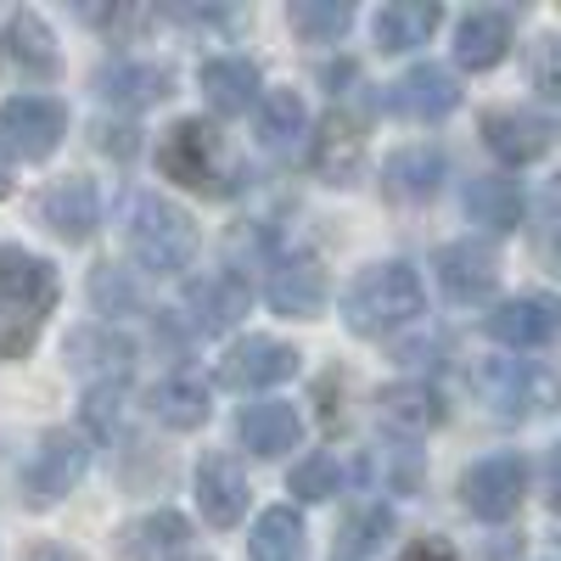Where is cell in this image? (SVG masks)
<instances>
[{
    "label": "cell",
    "mask_w": 561,
    "mask_h": 561,
    "mask_svg": "<svg viewBox=\"0 0 561 561\" xmlns=\"http://www.w3.org/2000/svg\"><path fill=\"white\" fill-rule=\"evenodd\" d=\"M51 309H57V264L23 248H0V359H23L39 343Z\"/></svg>",
    "instance_id": "1"
},
{
    "label": "cell",
    "mask_w": 561,
    "mask_h": 561,
    "mask_svg": "<svg viewBox=\"0 0 561 561\" xmlns=\"http://www.w3.org/2000/svg\"><path fill=\"white\" fill-rule=\"evenodd\" d=\"M421 304H427V287H421V275L410 264H370L348 280L343 293V320L348 332L359 337H388L399 332V325H410L421 314Z\"/></svg>",
    "instance_id": "2"
},
{
    "label": "cell",
    "mask_w": 561,
    "mask_h": 561,
    "mask_svg": "<svg viewBox=\"0 0 561 561\" xmlns=\"http://www.w3.org/2000/svg\"><path fill=\"white\" fill-rule=\"evenodd\" d=\"M124 242L129 259L152 275H174V270H192L197 259V225L180 203L158 197V192H140L124 208Z\"/></svg>",
    "instance_id": "3"
},
{
    "label": "cell",
    "mask_w": 561,
    "mask_h": 561,
    "mask_svg": "<svg viewBox=\"0 0 561 561\" xmlns=\"http://www.w3.org/2000/svg\"><path fill=\"white\" fill-rule=\"evenodd\" d=\"M472 393L500 415V421H534L561 404V382L534 359H483L472 370Z\"/></svg>",
    "instance_id": "4"
},
{
    "label": "cell",
    "mask_w": 561,
    "mask_h": 561,
    "mask_svg": "<svg viewBox=\"0 0 561 561\" xmlns=\"http://www.w3.org/2000/svg\"><path fill=\"white\" fill-rule=\"evenodd\" d=\"M158 169L185 185V192H203V197H225L230 192V163H225V140L214 124L203 118H180L169 124V135L158 140Z\"/></svg>",
    "instance_id": "5"
},
{
    "label": "cell",
    "mask_w": 561,
    "mask_h": 561,
    "mask_svg": "<svg viewBox=\"0 0 561 561\" xmlns=\"http://www.w3.org/2000/svg\"><path fill=\"white\" fill-rule=\"evenodd\" d=\"M84 466H90V444H84L79 433H68V427L45 433L39 449L23 460V500H28L34 511L57 505V500L84 478Z\"/></svg>",
    "instance_id": "6"
},
{
    "label": "cell",
    "mask_w": 561,
    "mask_h": 561,
    "mask_svg": "<svg viewBox=\"0 0 561 561\" xmlns=\"http://www.w3.org/2000/svg\"><path fill=\"white\" fill-rule=\"evenodd\" d=\"M528 494V460L523 455H489L472 472L460 478V505L472 511L478 523H505L517 517V505Z\"/></svg>",
    "instance_id": "7"
},
{
    "label": "cell",
    "mask_w": 561,
    "mask_h": 561,
    "mask_svg": "<svg viewBox=\"0 0 561 561\" xmlns=\"http://www.w3.org/2000/svg\"><path fill=\"white\" fill-rule=\"evenodd\" d=\"M0 79L23 90L57 79V34L39 12H12L7 28H0Z\"/></svg>",
    "instance_id": "8"
},
{
    "label": "cell",
    "mask_w": 561,
    "mask_h": 561,
    "mask_svg": "<svg viewBox=\"0 0 561 561\" xmlns=\"http://www.w3.org/2000/svg\"><path fill=\"white\" fill-rule=\"evenodd\" d=\"M0 135H7V147L23 152L28 163L51 158L68 135V107L51 102V96H12L0 107Z\"/></svg>",
    "instance_id": "9"
},
{
    "label": "cell",
    "mask_w": 561,
    "mask_h": 561,
    "mask_svg": "<svg viewBox=\"0 0 561 561\" xmlns=\"http://www.w3.org/2000/svg\"><path fill=\"white\" fill-rule=\"evenodd\" d=\"M39 225L51 230V237L62 242H90L96 237V225H102V197H96V180L90 174H62L45 185V197H39Z\"/></svg>",
    "instance_id": "10"
},
{
    "label": "cell",
    "mask_w": 561,
    "mask_h": 561,
    "mask_svg": "<svg viewBox=\"0 0 561 561\" xmlns=\"http://www.w3.org/2000/svg\"><path fill=\"white\" fill-rule=\"evenodd\" d=\"M483 332L505 348H545L556 332H561V304L545 298V293H528V298H505L483 314Z\"/></svg>",
    "instance_id": "11"
},
{
    "label": "cell",
    "mask_w": 561,
    "mask_h": 561,
    "mask_svg": "<svg viewBox=\"0 0 561 561\" xmlns=\"http://www.w3.org/2000/svg\"><path fill=\"white\" fill-rule=\"evenodd\" d=\"M455 107H460V84H455V73L438 68V62H421V68H410V73H399V79L388 84V113H399V118H410V124L444 118V113H455Z\"/></svg>",
    "instance_id": "12"
},
{
    "label": "cell",
    "mask_w": 561,
    "mask_h": 561,
    "mask_svg": "<svg viewBox=\"0 0 561 561\" xmlns=\"http://www.w3.org/2000/svg\"><path fill=\"white\" fill-rule=\"evenodd\" d=\"M293 370H298V348L275 343V337H248V343H237V348H225V359H219V382H225V388H237V393H253V388L287 382Z\"/></svg>",
    "instance_id": "13"
},
{
    "label": "cell",
    "mask_w": 561,
    "mask_h": 561,
    "mask_svg": "<svg viewBox=\"0 0 561 561\" xmlns=\"http://www.w3.org/2000/svg\"><path fill=\"white\" fill-rule=\"evenodd\" d=\"M248 500H253V489H248L242 466L230 455H203V466H197V505H203V517L214 528H237L248 517Z\"/></svg>",
    "instance_id": "14"
},
{
    "label": "cell",
    "mask_w": 561,
    "mask_h": 561,
    "mask_svg": "<svg viewBox=\"0 0 561 561\" xmlns=\"http://www.w3.org/2000/svg\"><path fill=\"white\" fill-rule=\"evenodd\" d=\"M483 140H489V152L500 163H534V158L550 152L556 129H550V118H539L528 107H494L483 118Z\"/></svg>",
    "instance_id": "15"
},
{
    "label": "cell",
    "mask_w": 561,
    "mask_h": 561,
    "mask_svg": "<svg viewBox=\"0 0 561 561\" xmlns=\"http://www.w3.org/2000/svg\"><path fill=\"white\" fill-rule=\"evenodd\" d=\"M494 280H500V259L483 242H449L438 253V287L455 304H483L494 293Z\"/></svg>",
    "instance_id": "16"
},
{
    "label": "cell",
    "mask_w": 561,
    "mask_h": 561,
    "mask_svg": "<svg viewBox=\"0 0 561 561\" xmlns=\"http://www.w3.org/2000/svg\"><path fill=\"white\" fill-rule=\"evenodd\" d=\"M264 298H270V309H280V314L309 320V314L325 309V270H320L314 259H304V253L275 259V264H270V287H264Z\"/></svg>",
    "instance_id": "17"
},
{
    "label": "cell",
    "mask_w": 561,
    "mask_h": 561,
    "mask_svg": "<svg viewBox=\"0 0 561 561\" xmlns=\"http://www.w3.org/2000/svg\"><path fill=\"white\" fill-rule=\"evenodd\" d=\"M444 415H449V404L427 382H393V388L377 393V421L388 433H404V438H421V433L444 427Z\"/></svg>",
    "instance_id": "18"
},
{
    "label": "cell",
    "mask_w": 561,
    "mask_h": 561,
    "mask_svg": "<svg viewBox=\"0 0 561 561\" xmlns=\"http://www.w3.org/2000/svg\"><path fill=\"white\" fill-rule=\"evenodd\" d=\"M185 309H192L197 332H230L248 314V287L230 270H208L185 287Z\"/></svg>",
    "instance_id": "19"
},
{
    "label": "cell",
    "mask_w": 561,
    "mask_h": 561,
    "mask_svg": "<svg viewBox=\"0 0 561 561\" xmlns=\"http://www.w3.org/2000/svg\"><path fill=\"white\" fill-rule=\"evenodd\" d=\"M237 438L253 449V455H287V449H298V438H304V421H298V410L293 404H280V399H264V404H248L242 415H237Z\"/></svg>",
    "instance_id": "20"
},
{
    "label": "cell",
    "mask_w": 561,
    "mask_h": 561,
    "mask_svg": "<svg viewBox=\"0 0 561 561\" xmlns=\"http://www.w3.org/2000/svg\"><path fill=\"white\" fill-rule=\"evenodd\" d=\"M528 214V197H523V185L517 180H505V174H478L472 185H466V219L483 225V230H517Z\"/></svg>",
    "instance_id": "21"
},
{
    "label": "cell",
    "mask_w": 561,
    "mask_h": 561,
    "mask_svg": "<svg viewBox=\"0 0 561 561\" xmlns=\"http://www.w3.org/2000/svg\"><path fill=\"white\" fill-rule=\"evenodd\" d=\"M444 23V7L438 0H388L377 12V45L382 51H415V45H427Z\"/></svg>",
    "instance_id": "22"
},
{
    "label": "cell",
    "mask_w": 561,
    "mask_h": 561,
    "mask_svg": "<svg viewBox=\"0 0 561 561\" xmlns=\"http://www.w3.org/2000/svg\"><path fill=\"white\" fill-rule=\"evenodd\" d=\"M197 79H203L208 107L225 113V118H237V113H248L259 102V68L248 57H214V62H203Z\"/></svg>",
    "instance_id": "23"
},
{
    "label": "cell",
    "mask_w": 561,
    "mask_h": 561,
    "mask_svg": "<svg viewBox=\"0 0 561 561\" xmlns=\"http://www.w3.org/2000/svg\"><path fill=\"white\" fill-rule=\"evenodd\" d=\"M444 152L438 147H404L382 163V185L399 197V203H427L438 185H444Z\"/></svg>",
    "instance_id": "24"
},
{
    "label": "cell",
    "mask_w": 561,
    "mask_h": 561,
    "mask_svg": "<svg viewBox=\"0 0 561 561\" xmlns=\"http://www.w3.org/2000/svg\"><path fill=\"white\" fill-rule=\"evenodd\" d=\"M511 51V18L505 12H466L460 28H455V62L460 68H494L500 57Z\"/></svg>",
    "instance_id": "25"
},
{
    "label": "cell",
    "mask_w": 561,
    "mask_h": 561,
    "mask_svg": "<svg viewBox=\"0 0 561 561\" xmlns=\"http://www.w3.org/2000/svg\"><path fill=\"white\" fill-rule=\"evenodd\" d=\"M96 90H102V102H113V107H152V102H163L174 90V73L158 68V62H129V68H107L96 79Z\"/></svg>",
    "instance_id": "26"
},
{
    "label": "cell",
    "mask_w": 561,
    "mask_h": 561,
    "mask_svg": "<svg viewBox=\"0 0 561 561\" xmlns=\"http://www.w3.org/2000/svg\"><path fill=\"white\" fill-rule=\"evenodd\" d=\"M185 539H192V528H185V517H174V511H152V517H140L124 528V561H174L185 550Z\"/></svg>",
    "instance_id": "27"
},
{
    "label": "cell",
    "mask_w": 561,
    "mask_h": 561,
    "mask_svg": "<svg viewBox=\"0 0 561 561\" xmlns=\"http://www.w3.org/2000/svg\"><path fill=\"white\" fill-rule=\"evenodd\" d=\"M304 135H309V107L298 90H270L264 107H259V140L270 152H293L304 147Z\"/></svg>",
    "instance_id": "28"
},
{
    "label": "cell",
    "mask_w": 561,
    "mask_h": 561,
    "mask_svg": "<svg viewBox=\"0 0 561 561\" xmlns=\"http://www.w3.org/2000/svg\"><path fill=\"white\" fill-rule=\"evenodd\" d=\"M152 415L163 421V427H174V433H192V427H203L208 421V388L197 382V377H169V382H158L152 388Z\"/></svg>",
    "instance_id": "29"
},
{
    "label": "cell",
    "mask_w": 561,
    "mask_h": 561,
    "mask_svg": "<svg viewBox=\"0 0 561 561\" xmlns=\"http://www.w3.org/2000/svg\"><path fill=\"white\" fill-rule=\"evenodd\" d=\"M359 152H365L359 118H348V113H332V118H325V129H320V140H314V163L332 174L337 185H348V180L359 174Z\"/></svg>",
    "instance_id": "30"
},
{
    "label": "cell",
    "mask_w": 561,
    "mask_h": 561,
    "mask_svg": "<svg viewBox=\"0 0 561 561\" xmlns=\"http://www.w3.org/2000/svg\"><path fill=\"white\" fill-rule=\"evenodd\" d=\"M248 556L253 561H298L304 556V517L293 505L264 511V517L253 523V534H248Z\"/></svg>",
    "instance_id": "31"
},
{
    "label": "cell",
    "mask_w": 561,
    "mask_h": 561,
    "mask_svg": "<svg viewBox=\"0 0 561 561\" xmlns=\"http://www.w3.org/2000/svg\"><path fill=\"white\" fill-rule=\"evenodd\" d=\"M287 23H293V34L309 39V45H337V39L354 28V7H348V0H293Z\"/></svg>",
    "instance_id": "32"
},
{
    "label": "cell",
    "mask_w": 561,
    "mask_h": 561,
    "mask_svg": "<svg viewBox=\"0 0 561 561\" xmlns=\"http://www.w3.org/2000/svg\"><path fill=\"white\" fill-rule=\"evenodd\" d=\"M343 460L337 455H309V460H298L293 466V478H287V489L298 494V500H332L337 489H343Z\"/></svg>",
    "instance_id": "33"
},
{
    "label": "cell",
    "mask_w": 561,
    "mask_h": 561,
    "mask_svg": "<svg viewBox=\"0 0 561 561\" xmlns=\"http://www.w3.org/2000/svg\"><path fill=\"white\" fill-rule=\"evenodd\" d=\"M528 84L539 90L545 102H561V34L534 39V51H528Z\"/></svg>",
    "instance_id": "34"
},
{
    "label": "cell",
    "mask_w": 561,
    "mask_h": 561,
    "mask_svg": "<svg viewBox=\"0 0 561 561\" xmlns=\"http://www.w3.org/2000/svg\"><path fill=\"white\" fill-rule=\"evenodd\" d=\"M393 528V511H365V517H354L348 523V534H343V561H359V556H370V550H377L382 545V534Z\"/></svg>",
    "instance_id": "35"
},
{
    "label": "cell",
    "mask_w": 561,
    "mask_h": 561,
    "mask_svg": "<svg viewBox=\"0 0 561 561\" xmlns=\"http://www.w3.org/2000/svg\"><path fill=\"white\" fill-rule=\"evenodd\" d=\"M404 561H455V550H449L444 539H421V545L404 550Z\"/></svg>",
    "instance_id": "36"
},
{
    "label": "cell",
    "mask_w": 561,
    "mask_h": 561,
    "mask_svg": "<svg viewBox=\"0 0 561 561\" xmlns=\"http://www.w3.org/2000/svg\"><path fill=\"white\" fill-rule=\"evenodd\" d=\"M550 505L561 511V444L550 449Z\"/></svg>",
    "instance_id": "37"
},
{
    "label": "cell",
    "mask_w": 561,
    "mask_h": 561,
    "mask_svg": "<svg viewBox=\"0 0 561 561\" xmlns=\"http://www.w3.org/2000/svg\"><path fill=\"white\" fill-rule=\"evenodd\" d=\"M545 248H550V264H556V275H561V230H556V237H545Z\"/></svg>",
    "instance_id": "38"
},
{
    "label": "cell",
    "mask_w": 561,
    "mask_h": 561,
    "mask_svg": "<svg viewBox=\"0 0 561 561\" xmlns=\"http://www.w3.org/2000/svg\"><path fill=\"white\" fill-rule=\"evenodd\" d=\"M12 192V169H7V158H0V197Z\"/></svg>",
    "instance_id": "39"
},
{
    "label": "cell",
    "mask_w": 561,
    "mask_h": 561,
    "mask_svg": "<svg viewBox=\"0 0 561 561\" xmlns=\"http://www.w3.org/2000/svg\"><path fill=\"white\" fill-rule=\"evenodd\" d=\"M185 561H203V556H185Z\"/></svg>",
    "instance_id": "40"
}]
</instances>
